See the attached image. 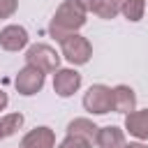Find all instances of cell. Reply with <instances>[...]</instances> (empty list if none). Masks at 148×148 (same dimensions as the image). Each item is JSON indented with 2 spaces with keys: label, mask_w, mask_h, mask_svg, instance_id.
Listing matches in <instances>:
<instances>
[{
  "label": "cell",
  "mask_w": 148,
  "mask_h": 148,
  "mask_svg": "<svg viewBox=\"0 0 148 148\" xmlns=\"http://www.w3.org/2000/svg\"><path fill=\"white\" fill-rule=\"evenodd\" d=\"M86 14H88V12H86L76 0H65V2L56 9V14H53V18H51V23H49L51 37H56L58 42H62L65 37L79 32V30L86 25Z\"/></svg>",
  "instance_id": "1"
},
{
  "label": "cell",
  "mask_w": 148,
  "mask_h": 148,
  "mask_svg": "<svg viewBox=\"0 0 148 148\" xmlns=\"http://www.w3.org/2000/svg\"><path fill=\"white\" fill-rule=\"evenodd\" d=\"M60 53L69 65H86L92 56V44L83 35L74 32V35H69L60 42Z\"/></svg>",
  "instance_id": "2"
},
{
  "label": "cell",
  "mask_w": 148,
  "mask_h": 148,
  "mask_svg": "<svg viewBox=\"0 0 148 148\" xmlns=\"http://www.w3.org/2000/svg\"><path fill=\"white\" fill-rule=\"evenodd\" d=\"M25 65H32L44 74L56 72V69H60V53L56 49H51L49 44H32L25 51Z\"/></svg>",
  "instance_id": "3"
},
{
  "label": "cell",
  "mask_w": 148,
  "mask_h": 148,
  "mask_svg": "<svg viewBox=\"0 0 148 148\" xmlns=\"http://www.w3.org/2000/svg\"><path fill=\"white\" fill-rule=\"evenodd\" d=\"M83 109L92 116H104L109 111H113V95L111 88L104 83H95L88 88V92L83 95Z\"/></svg>",
  "instance_id": "4"
},
{
  "label": "cell",
  "mask_w": 148,
  "mask_h": 148,
  "mask_svg": "<svg viewBox=\"0 0 148 148\" xmlns=\"http://www.w3.org/2000/svg\"><path fill=\"white\" fill-rule=\"evenodd\" d=\"M14 86L18 90V95L23 97H30V95H37L42 88H44V72H39L37 67L32 65H25L18 69L16 79H14Z\"/></svg>",
  "instance_id": "5"
},
{
  "label": "cell",
  "mask_w": 148,
  "mask_h": 148,
  "mask_svg": "<svg viewBox=\"0 0 148 148\" xmlns=\"http://www.w3.org/2000/svg\"><path fill=\"white\" fill-rule=\"evenodd\" d=\"M79 88H81V74L76 69H72V67L56 69V74H53V92L58 97H72Z\"/></svg>",
  "instance_id": "6"
},
{
  "label": "cell",
  "mask_w": 148,
  "mask_h": 148,
  "mask_svg": "<svg viewBox=\"0 0 148 148\" xmlns=\"http://www.w3.org/2000/svg\"><path fill=\"white\" fill-rule=\"evenodd\" d=\"M28 42H30V37H28V30L23 25H5L0 30V46L5 51H12V53L21 51L28 46Z\"/></svg>",
  "instance_id": "7"
},
{
  "label": "cell",
  "mask_w": 148,
  "mask_h": 148,
  "mask_svg": "<svg viewBox=\"0 0 148 148\" xmlns=\"http://www.w3.org/2000/svg\"><path fill=\"white\" fill-rule=\"evenodd\" d=\"M21 148H56V132L46 125H39L21 139Z\"/></svg>",
  "instance_id": "8"
},
{
  "label": "cell",
  "mask_w": 148,
  "mask_h": 148,
  "mask_svg": "<svg viewBox=\"0 0 148 148\" xmlns=\"http://www.w3.org/2000/svg\"><path fill=\"white\" fill-rule=\"evenodd\" d=\"M76 2L86 12H92L95 16L104 18V21L113 18L116 14H120V5H123V0H76Z\"/></svg>",
  "instance_id": "9"
},
{
  "label": "cell",
  "mask_w": 148,
  "mask_h": 148,
  "mask_svg": "<svg viewBox=\"0 0 148 148\" xmlns=\"http://www.w3.org/2000/svg\"><path fill=\"white\" fill-rule=\"evenodd\" d=\"M111 95H113V111L127 116V113H132L136 109V95H134V90L130 86L120 83V86L111 88Z\"/></svg>",
  "instance_id": "10"
},
{
  "label": "cell",
  "mask_w": 148,
  "mask_h": 148,
  "mask_svg": "<svg viewBox=\"0 0 148 148\" xmlns=\"http://www.w3.org/2000/svg\"><path fill=\"white\" fill-rule=\"evenodd\" d=\"M95 143H97V148H123L125 146V132L116 125L99 127L97 136H95Z\"/></svg>",
  "instance_id": "11"
},
{
  "label": "cell",
  "mask_w": 148,
  "mask_h": 148,
  "mask_svg": "<svg viewBox=\"0 0 148 148\" xmlns=\"http://www.w3.org/2000/svg\"><path fill=\"white\" fill-rule=\"evenodd\" d=\"M125 130L136 139H148V109L132 111L125 116Z\"/></svg>",
  "instance_id": "12"
},
{
  "label": "cell",
  "mask_w": 148,
  "mask_h": 148,
  "mask_svg": "<svg viewBox=\"0 0 148 148\" xmlns=\"http://www.w3.org/2000/svg\"><path fill=\"white\" fill-rule=\"evenodd\" d=\"M97 125L92 123V120H88V118H74V120H69V125H67V134L69 136H81V139H86V141H95V136H97Z\"/></svg>",
  "instance_id": "13"
},
{
  "label": "cell",
  "mask_w": 148,
  "mask_h": 148,
  "mask_svg": "<svg viewBox=\"0 0 148 148\" xmlns=\"http://www.w3.org/2000/svg\"><path fill=\"white\" fill-rule=\"evenodd\" d=\"M120 14H123L127 21H132V23L141 21L143 14H146V0H123Z\"/></svg>",
  "instance_id": "14"
},
{
  "label": "cell",
  "mask_w": 148,
  "mask_h": 148,
  "mask_svg": "<svg viewBox=\"0 0 148 148\" xmlns=\"http://www.w3.org/2000/svg\"><path fill=\"white\" fill-rule=\"evenodd\" d=\"M21 125H23V116L21 113H7V116L0 118V127H2V134L5 136H12Z\"/></svg>",
  "instance_id": "15"
},
{
  "label": "cell",
  "mask_w": 148,
  "mask_h": 148,
  "mask_svg": "<svg viewBox=\"0 0 148 148\" xmlns=\"http://www.w3.org/2000/svg\"><path fill=\"white\" fill-rule=\"evenodd\" d=\"M58 148H92V143L90 141H86V139H81V136H65L60 143H58Z\"/></svg>",
  "instance_id": "16"
},
{
  "label": "cell",
  "mask_w": 148,
  "mask_h": 148,
  "mask_svg": "<svg viewBox=\"0 0 148 148\" xmlns=\"http://www.w3.org/2000/svg\"><path fill=\"white\" fill-rule=\"evenodd\" d=\"M18 9V0H0V18H9Z\"/></svg>",
  "instance_id": "17"
},
{
  "label": "cell",
  "mask_w": 148,
  "mask_h": 148,
  "mask_svg": "<svg viewBox=\"0 0 148 148\" xmlns=\"http://www.w3.org/2000/svg\"><path fill=\"white\" fill-rule=\"evenodd\" d=\"M7 104H9V97H7V92H5V90H0V111H5V109H7Z\"/></svg>",
  "instance_id": "18"
},
{
  "label": "cell",
  "mask_w": 148,
  "mask_h": 148,
  "mask_svg": "<svg viewBox=\"0 0 148 148\" xmlns=\"http://www.w3.org/2000/svg\"><path fill=\"white\" fill-rule=\"evenodd\" d=\"M123 148H148V146L141 143V141H132V143H127V146H123Z\"/></svg>",
  "instance_id": "19"
},
{
  "label": "cell",
  "mask_w": 148,
  "mask_h": 148,
  "mask_svg": "<svg viewBox=\"0 0 148 148\" xmlns=\"http://www.w3.org/2000/svg\"><path fill=\"white\" fill-rule=\"evenodd\" d=\"M0 139H5V134H2V127H0Z\"/></svg>",
  "instance_id": "20"
}]
</instances>
